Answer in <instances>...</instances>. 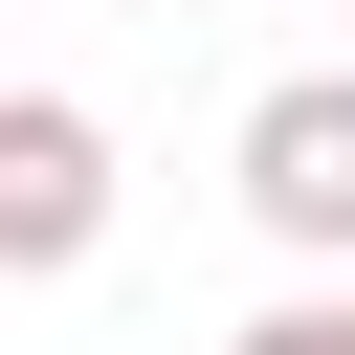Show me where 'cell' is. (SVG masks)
Wrapping results in <instances>:
<instances>
[{
    "label": "cell",
    "instance_id": "cell-3",
    "mask_svg": "<svg viewBox=\"0 0 355 355\" xmlns=\"http://www.w3.org/2000/svg\"><path fill=\"white\" fill-rule=\"evenodd\" d=\"M222 355H355V288H288L266 333H222Z\"/></svg>",
    "mask_w": 355,
    "mask_h": 355
},
{
    "label": "cell",
    "instance_id": "cell-2",
    "mask_svg": "<svg viewBox=\"0 0 355 355\" xmlns=\"http://www.w3.org/2000/svg\"><path fill=\"white\" fill-rule=\"evenodd\" d=\"M89 222H111V133L67 89H22L0 111V266H89Z\"/></svg>",
    "mask_w": 355,
    "mask_h": 355
},
{
    "label": "cell",
    "instance_id": "cell-1",
    "mask_svg": "<svg viewBox=\"0 0 355 355\" xmlns=\"http://www.w3.org/2000/svg\"><path fill=\"white\" fill-rule=\"evenodd\" d=\"M244 222L311 244V266L355 244V67H288V89L244 111Z\"/></svg>",
    "mask_w": 355,
    "mask_h": 355
}]
</instances>
